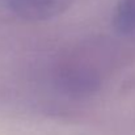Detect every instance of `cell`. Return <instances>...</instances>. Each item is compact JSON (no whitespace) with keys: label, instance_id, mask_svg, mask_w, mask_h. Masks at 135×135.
Returning <instances> with one entry per match:
<instances>
[{"label":"cell","instance_id":"obj_2","mask_svg":"<svg viewBox=\"0 0 135 135\" xmlns=\"http://www.w3.org/2000/svg\"><path fill=\"white\" fill-rule=\"evenodd\" d=\"M113 21L115 29L121 33L135 32V0H121Z\"/></svg>","mask_w":135,"mask_h":135},{"label":"cell","instance_id":"obj_1","mask_svg":"<svg viewBox=\"0 0 135 135\" xmlns=\"http://www.w3.org/2000/svg\"><path fill=\"white\" fill-rule=\"evenodd\" d=\"M74 0H9L11 9L21 18L42 21L64 13Z\"/></svg>","mask_w":135,"mask_h":135}]
</instances>
